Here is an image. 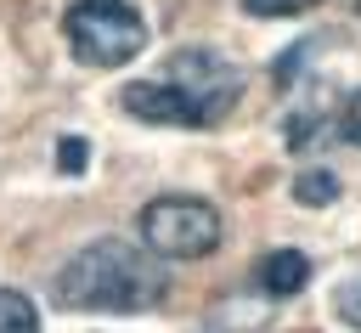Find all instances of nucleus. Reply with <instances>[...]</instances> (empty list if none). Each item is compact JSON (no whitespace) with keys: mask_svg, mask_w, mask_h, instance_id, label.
<instances>
[{"mask_svg":"<svg viewBox=\"0 0 361 333\" xmlns=\"http://www.w3.org/2000/svg\"><path fill=\"white\" fill-rule=\"evenodd\" d=\"M243 96V68L220 51H175L152 79L124 85V113L141 124H175V130H214Z\"/></svg>","mask_w":361,"mask_h":333,"instance_id":"f257e3e1","label":"nucleus"},{"mask_svg":"<svg viewBox=\"0 0 361 333\" xmlns=\"http://www.w3.org/2000/svg\"><path fill=\"white\" fill-rule=\"evenodd\" d=\"M62 310H107V316H135L164 305L169 293V271L152 248H130L124 237H102L85 243L51 282Z\"/></svg>","mask_w":361,"mask_h":333,"instance_id":"f03ea898","label":"nucleus"},{"mask_svg":"<svg viewBox=\"0 0 361 333\" xmlns=\"http://www.w3.org/2000/svg\"><path fill=\"white\" fill-rule=\"evenodd\" d=\"M62 34L85 68H124L147 45V23L130 0H73L62 11Z\"/></svg>","mask_w":361,"mask_h":333,"instance_id":"7ed1b4c3","label":"nucleus"},{"mask_svg":"<svg viewBox=\"0 0 361 333\" xmlns=\"http://www.w3.org/2000/svg\"><path fill=\"white\" fill-rule=\"evenodd\" d=\"M220 237H226V226H220V209L209 198L164 192L141 209V243L158 260H203L220 248Z\"/></svg>","mask_w":361,"mask_h":333,"instance_id":"20e7f679","label":"nucleus"},{"mask_svg":"<svg viewBox=\"0 0 361 333\" xmlns=\"http://www.w3.org/2000/svg\"><path fill=\"white\" fill-rule=\"evenodd\" d=\"M259 288L265 293H276V299H288V293H299L305 282H310V254H299V248H271V254H259Z\"/></svg>","mask_w":361,"mask_h":333,"instance_id":"39448f33","label":"nucleus"},{"mask_svg":"<svg viewBox=\"0 0 361 333\" xmlns=\"http://www.w3.org/2000/svg\"><path fill=\"white\" fill-rule=\"evenodd\" d=\"M0 333H39V310L28 293L0 288Z\"/></svg>","mask_w":361,"mask_h":333,"instance_id":"423d86ee","label":"nucleus"},{"mask_svg":"<svg viewBox=\"0 0 361 333\" xmlns=\"http://www.w3.org/2000/svg\"><path fill=\"white\" fill-rule=\"evenodd\" d=\"M293 198H299V203H333V198H338V181H333L327 169H310V175L293 181Z\"/></svg>","mask_w":361,"mask_h":333,"instance_id":"0eeeda50","label":"nucleus"},{"mask_svg":"<svg viewBox=\"0 0 361 333\" xmlns=\"http://www.w3.org/2000/svg\"><path fill=\"white\" fill-rule=\"evenodd\" d=\"M333 310H338V322H344V327H355V333H361V277H344V282H338Z\"/></svg>","mask_w":361,"mask_h":333,"instance_id":"6e6552de","label":"nucleus"},{"mask_svg":"<svg viewBox=\"0 0 361 333\" xmlns=\"http://www.w3.org/2000/svg\"><path fill=\"white\" fill-rule=\"evenodd\" d=\"M248 17H299V11H310V6H322V0H237Z\"/></svg>","mask_w":361,"mask_h":333,"instance_id":"1a4fd4ad","label":"nucleus"},{"mask_svg":"<svg viewBox=\"0 0 361 333\" xmlns=\"http://www.w3.org/2000/svg\"><path fill=\"white\" fill-rule=\"evenodd\" d=\"M56 164H62V175H85V164H90V141L68 135V141L56 147Z\"/></svg>","mask_w":361,"mask_h":333,"instance_id":"9d476101","label":"nucleus"},{"mask_svg":"<svg viewBox=\"0 0 361 333\" xmlns=\"http://www.w3.org/2000/svg\"><path fill=\"white\" fill-rule=\"evenodd\" d=\"M338 130H344V141H355V147H361V90L344 102V113H338Z\"/></svg>","mask_w":361,"mask_h":333,"instance_id":"9b49d317","label":"nucleus"},{"mask_svg":"<svg viewBox=\"0 0 361 333\" xmlns=\"http://www.w3.org/2000/svg\"><path fill=\"white\" fill-rule=\"evenodd\" d=\"M355 17H361V0H355Z\"/></svg>","mask_w":361,"mask_h":333,"instance_id":"f8f14e48","label":"nucleus"}]
</instances>
